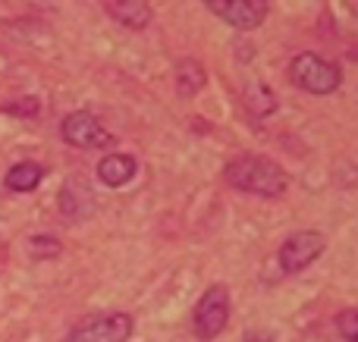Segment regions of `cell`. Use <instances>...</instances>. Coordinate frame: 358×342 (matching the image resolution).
Returning <instances> with one entry per match:
<instances>
[{
  "mask_svg": "<svg viewBox=\"0 0 358 342\" xmlns=\"http://www.w3.org/2000/svg\"><path fill=\"white\" fill-rule=\"evenodd\" d=\"M60 135H63V142L79 151H98V148H110L113 144L110 132L85 110H76V113H69V117H63Z\"/></svg>",
  "mask_w": 358,
  "mask_h": 342,
  "instance_id": "obj_5",
  "label": "cell"
},
{
  "mask_svg": "<svg viewBox=\"0 0 358 342\" xmlns=\"http://www.w3.org/2000/svg\"><path fill=\"white\" fill-rule=\"evenodd\" d=\"M289 79L308 94H334L336 88L343 85L340 66H334L330 60L311 54V50H305V54H299L296 60H292Z\"/></svg>",
  "mask_w": 358,
  "mask_h": 342,
  "instance_id": "obj_2",
  "label": "cell"
},
{
  "mask_svg": "<svg viewBox=\"0 0 358 342\" xmlns=\"http://www.w3.org/2000/svg\"><path fill=\"white\" fill-rule=\"evenodd\" d=\"M3 113H13V117H38V113H41V101L25 94V98L3 104Z\"/></svg>",
  "mask_w": 358,
  "mask_h": 342,
  "instance_id": "obj_16",
  "label": "cell"
},
{
  "mask_svg": "<svg viewBox=\"0 0 358 342\" xmlns=\"http://www.w3.org/2000/svg\"><path fill=\"white\" fill-rule=\"evenodd\" d=\"M324 236L315 230H302V232H292L283 245H280V267L283 274H302L308 264H315L317 258L324 255Z\"/></svg>",
  "mask_w": 358,
  "mask_h": 342,
  "instance_id": "obj_6",
  "label": "cell"
},
{
  "mask_svg": "<svg viewBox=\"0 0 358 342\" xmlns=\"http://www.w3.org/2000/svg\"><path fill=\"white\" fill-rule=\"evenodd\" d=\"M245 104L255 110V117H264V113H273L277 101H273V91L267 85H252L245 94Z\"/></svg>",
  "mask_w": 358,
  "mask_h": 342,
  "instance_id": "obj_13",
  "label": "cell"
},
{
  "mask_svg": "<svg viewBox=\"0 0 358 342\" xmlns=\"http://www.w3.org/2000/svg\"><path fill=\"white\" fill-rule=\"evenodd\" d=\"M227 182L239 192H248V195H258V198H280L289 186L286 179L283 167L273 163L271 157H258V154H239L227 163L223 170Z\"/></svg>",
  "mask_w": 358,
  "mask_h": 342,
  "instance_id": "obj_1",
  "label": "cell"
},
{
  "mask_svg": "<svg viewBox=\"0 0 358 342\" xmlns=\"http://www.w3.org/2000/svg\"><path fill=\"white\" fill-rule=\"evenodd\" d=\"M132 336V318L123 311L94 314L69 330L66 342H126Z\"/></svg>",
  "mask_w": 358,
  "mask_h": 342,
  "instance_id": "obj_4",
  "label": "cell"
},
{
  "mask_svg": "<svg viewBox=\"0 0 358 342\" xmlns=\"http://www.w3.org/2000/svg\"><path fill=\"white\" fill-rule=\"evenodd\" d=\"M60 211H63V217H69V220L88 217V214L94 211L92 188H88L85 182H79V179H69L66 186H63V192H60Z\"/></svg>",
  "mask_w": 358,
  "mask_h": 342,
  "instance_id": "obj_9",
  "label": "cell"
},
{
  "mask_svg": "<svg viewBox=\"0 0 358 342\" xmlns=\"http://www.w3.org/2000/svg\"><path fill=\"white\" fill-rule=\"evenodd\" d=\"M44 179V167L35 161H22V163H13L10 173H6V188L10 192H31V188H38Z\"/></svg>",
  "mask_w": 358,
  "mask_h": 342,
  "instance_id": "obj_11",
  "label": "cell"
},
{
  "mask_svg": "<svg viewBox=\"0 0 358 342\" xmlns=\"http://www.w3.org/2000/svg\"><path fill=\"white\" fill-rule=\"evenodd\" d=\"M227 320H229V292H227V286L214 283V286H208L204 295L198 299L195 318H192V330H195V336L201 342H210L227 330Z\"/></svg>",
  "mask_w": 358,
  "mask_h": 342,
  "instance_id": "obj_3",
  "label": "cell"
},
{
  "mask_svg": "<svg viewBox=\"0 0 358 342\" xmlns=\"http://www.w3.org/2000/svg\"><path fill=\"white\" fill-rule=\"evenodd\" d=\"M208 10L214 16H220L227 25H233V29L252 31L267 19L271 6L264 0H214V3H208Z\"/></svg>",
  "mask_w": 358,
  "mask_h": 342,
  "instance_id": "obj_7",
  "label": "cell"
},
{
  "mask_svg": "<svg viewBox=\"0 0 358 342\" xmlns=\"http://www.w3.org/2000/svg\"><path fill=\"white\" fill-rule=\"evenodd\" d=\"M104 10L126 29H145L151 22V3L145 0H113V3H104Z\"/></svg>",
  "mask_w": 358,
  "mask_h": 342,
  "instance_id": "obj_10",
  "label": "cell"
},
{
  "mask_svg": "<svg viewBox=\"0 0 358 342\" xmlns=\"http://www.w3.org/2000/svg\"><path fill=\"white\" fill-rule=\"evenodd\" d=\"M336 330L346 342H358V311L355 308H346V311L336 314Z\"/></svg>",
  "mask_w": 358,
  "mask_h": 342,
  "instance_id": "obj_15",
  "label": "cell"
},
{
  "mask_svg": "<svg viewBox=\"0 0 358 342\" xmlns=\"http://www.w3.org/2000/svg\"><path fill=\"white\" fill-rule=\"evenodd\" d=\"M136 173H138V161L132 154H120V151L104 154L98 163V179L110 188H120V186H126V182H132Z\"/></svg>",
  "mask_w": 358,
  "mask_h": 342,
  "instance_id": "obj_8",
  "label": "cell"
},
{
  "mask_svg": "<svg viewBox=\"0 0 358 342\" xmlns=\"http://www.w3.org/2000/svg\"><path fill=\"white\" fill-rule=\"evenodd\" d=\"M60 251H63V245H60V239H54V236H31L29 239V255L38 258V261L57 258Z\"/></svg>",
  "mask_w": 358,
  "mask_h": 342,
  "instance_id": "obj_14",
  "label": "cell"
},
{
  "mask_svg": "<svg viewBox=\"0 0 358 342\" xmlns=\"http://www.w3.org/2000/svg\"><path fill=\"white\" fill-rule=\"evenodd\" d=\"M208 75H204V66L198 60H179L176 63V91L179 98H195L204 88Z\"/></svg>",
  "mask_w": 358,
  "mask_h": 342,
  "instance_id": "obj_12",
  "label": "cell"
}]
</instances>
